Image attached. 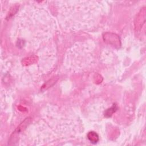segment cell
<instances>
[{
    "mask_svg": "<svg viewBox=\"0 0 146 146\" xmlns=\"http://www.w3.org/2000/svg\"><path fill=\"white\" fill-rule=\"evenodd\" d=\"M88 137L92 142L96 143L98 140V136L94 132H90L89 133Z\"/></svg>",
    "mask_w": 146,
    "mask_h": 146,
    "instance_id": "obj_1",
    "label": "cell"
}]
</instances>
